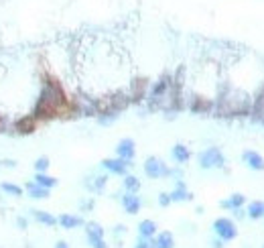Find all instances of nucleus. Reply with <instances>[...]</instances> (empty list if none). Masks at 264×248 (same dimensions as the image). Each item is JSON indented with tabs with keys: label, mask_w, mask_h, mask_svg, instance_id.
Returning a JSON list of instances; mask_svg holds the SVG:
<instances>
[{
	"label": "nucleus",
	"mask_w": 264,
	"mask_h": 248,
	"mask_svg": "<svg viewBox=\"0 0 264 248\" xmlns=\"http://www.w3.org/2000/svg\"><path fill=\"white\" fill-rule=\"evenodd\" d=\"M10 130V122H8V116L4 112H0V134L2 132H8Z\"/></svg>",
	"instance_id": "bb28decb"
},
{
	"label": "nucleus",
	"mask_w": 264,
	"mask_h": 248,
	"mask_svg": "<svg viewBox=\"0 0 264 248\" xmlns=\"http://www.w3.org/2000/svg\"><path fill=\"white\" fill-rule=\"evenodd\" d=\"M171 157H173V161H175L177 165H185V163H189V159H191V151H189L187 145L177 143V145L171 149Z\"/></svg>",
	"instance_id": "ddd939ff"
},
{
	"label": "nucleus",
	"mask_w": 264,
	"mask_h": 248,
	"mask_svg": "<svg viewBox=\"0 0 264 248\" xmlns=\"http://www.w3.org/2000/svg\"><path fill=\"white\" fill-rule=\"evenodd\" d=\"M150 246L152 248H173L175 246V238L171 232H161L156 234V238H150Z\"/></svg>",
	"instance_id": "f3484780"
},
{
	"label": "nucleus",
	"mask_w": 264,
	"mask_h": 248,
	"mask_svg": "<svg viewBox=\"0 0 264 248\" xmlns=\"http://www.w3.org/2000/svg\"><path fill=\"white\" fill-rule=\"evenodd\" d=\"M262 248H264V246H262Z\"/></svg>",
	"instance_id": "2f4dec72"
},
{
	"label": "nucleus",
	"mask_w": 264,
	"mask_h": 248,
	"mask_svg": "<svg viewBox=\"0 0 264 248\" xmlns=\"http://www.w3.org/2000/svg\"><path fill=\"white\" fill-rule=\"evenodd\" d=\"M120 204H122L124 212H126V214H130V216L138 214V212H140V208H142V200H140L136 194H128V191L120 198Z\"/></svg>",
	"instance_id": "f8f14e48"
},
{
	"label": "nucleus",
	"mask_w": 264,
	"mask_h": 248,
	"mask_svg": "<svg viewBox=\"0 0 264 248\" xmlns=\"http://www.w3.org/2000/svg\"><path fill=\"white\" fill-rule=\"evenodd\" d=\"M242 163L252 171H264V157L258 151H244L242 153Z\"/></svg>",
	"instance_id": "9d476101"
},
{
	"label": "nucleus",
	"mask_w": 264,
	"mask_h": 248,
	"mask_svg": "<svg viewBox=\"0 0 264 248\" xmlns=\"http://www.w3.org/2000/svg\"><path fill=\"white\" fill-rule=\"evenodd\" d=\"M130 165H132L130 161H124V159H120V157H114V159H104V161H102V167H104L108 173H112V175H120V177L128 175Z\"/></svg>",
	"instance_id": "6e6552de"
},
{
	"label": "nucleus",
	"mask_w": 264,
	"mask_h": 248,
	"mask_svg": "<svg viewBox=\"0 0 264 248\" xmlns=\"http://www.w3.org/2000/svg\"><path fill=\"white\" fill-rule=\"evenodd\" d=\"M57 222H59V226L63 230H75V228H82L84 226V220L80 216H75V214H61L57 218Z\"/></svg>",
	"instance_id": "4468645a"
},
{
	"label": "nucleus",
	"mask_w": 264,
	"mask_h": 248,
	"mask_svg": "<svg viewBox=\"0 0 264 248\" xmlns=\"http://www.w3.org/2000/svg\"><path fill=\"white\" fill-rule=\"evenodd\" d=\"M169 194H171L173 204H183V202H191V200H193V194L187 189V185H185V181H183V179H177L175 189H173V191H169Z\"/></svg>",
	"instance_id": "9b49d317"
},
{
	"label": "nucleus",
	"mask_w": 264,
	"mask_h": 248,
	"mask_svg": "<svg viewBox=\"0 0 264 248\" xmlns=\"http://www.w3.org/2000/svg\"><path fill=\"white\" fill-rule=\"evenodd\" d=\"M92 208H94V200H88L82 204V210H92Z\"/></svg>",
	"instance_id": "c756f323"
},
{
	"label": "nucleus",
	"mask_w": 264,
	"mask_h": 248,
	"mask_svg": "<svg viewBox=\"0 0 264 248\" xmlns=\"http://www.w3.org/2000/svg\"><path fill=\"white\" fill-rule=\"evenodd\" d=\"M156 200H159V206H161V208H167V206H171V204H173L171 194H167V191H161Z\"/></svg>",
	"instance_id": "a878e982"
},
{
	"label": "nucleus",
	"mask_w": 264,
	"mask_h": 248,
	"mask_svg": "<svg viewBox=\"0 0 264 248\" xmlns=\"http://www.w3.org/2000/svg\"><path fill=\"white\" fill-rule=\"evenodd\" d=\"M35 183H39L41 187H47V189H51V187H55L59 181H57L55 177L47 175V173H37V175H35Z\"/></svg>",
	"instance_id": "b1692460"
},
{
	"label": "nucleus",
	"mask_w": 264,
	"mask_h": 248,
	"mask_svg": "<svg viewBox=\"0 0 264 248\" xmlns=\"http://www.w3.org/2000/svg\"><path fill=\"white\" fill-rule=\"evenodd\" d=\"M122 185H124V191H128V194H138L140 191V179L136 175H130V173L124 175Z\"/></svg>",
	"instance_id": "4be33fe9"
},
{
	"label": "nucleus",
	"mask_w": 264,
	"mask_h": 248,
	"mask_svg": "<svg viewBox=\"0 0 264 248\" xmlns=\"http://www.w3.org/2000/svg\"><path fill=\"white\" fill-rule=\"evenodd\" d=\"M86 234H88V242L92 248H108L106 240H104V228L98 222H88Z\"/></svg>",
	"instance_id": "0eeeda50"
},
{
	"label": "nucleus",
	"mask_w": 264,
	"mask_h": 248,
	"mask_svg": "<svg viewBox=\"0 0 264 248\" xmlns=\"http://www.w3.org/2000/svg\"><path fill=\"white\" fill-rule=\"evenodd\" d=\"M142 169H144V175L148 179H165V177L171 175V167L163 159H159V157H148L144 161Z\"/></svg>",
	"instance_id": "f03ea898"
},
{
	"label": "nucleus",
	"mask_w": 264,
	"mask_h": 248,
	"mask_svg": "<svg viewBox=\"0 0 264 248\" xmlns=\"http://www.w3.org/2000/svg\"><path fill=\"white\" fill-rule=\"evenodd\" d=\"M214 232L224 242H230V240H234L238 236V228H236V224L230 218H218L214 222Z\"/></svg>",
	"instance_id": "39448f33"
},
{
	"label": "nucleus",
	"mask_w": 264,
	"mask_h": 248,
	"mask_svg": "<svg viewBox=\"0 0 264 248\" xmlns=\"http://www.w3.org/2000/svg\"><path fill=\"white\" fill-rule=\"evenodd\" d=\"M244 204H246V198H244L242 194H232L228 200H222V202H220V208H222V210H230V212H234V210L242 208Z\"/></svg>",
	"instance_id": "2eb2a0df"
},
{
	"label": "nucleus",
	"mask_w": 264,
	"mask_h": 248,
	"mask_svg": "<svg viewBox=\"0 0 264 248\" xmlns=\"http://www.w3.org/2000/svg\"><path fill=\"white\" fill-rule=\"evenodd\" d=\"M134 248H152V246H150V240H148V238H140V240L134 244Z\"/></svg>",
	"instance_id": "cd10ccee"
},
{
	"label": "nucleus",
	"mask_w": 264,
	"mask_h": 248,
	"mask_svg": "<svg viewBox=\"0 0 264 248\" xmlns=\"http://www.w3.org/2000/svg\"><path fill=\"white\" fill-rule=\"evenodd\" d=\"M246 216L250 220H260L264 218V202H250L246 208Z\"/></svg>",
	"instance_id": "aec40b11"
},
{
	"label": "nucleus",
	"mask_w": 264,
	"mask_h": 248,
	"mask_svg": "<svg viewBox=\"0 0 264 248\" xmlns=\"http://www.w3.org/2000/svg\"><path fill=\"white\" fill-rule=\"evenodd\" d=\"M148 90H150L148 77H134L130 81V90H128L132 104H142L148 98Z\"/></svg>",
	"instance_id": "423d86ee"
},
{
	"label": "nucleus",
	"mask_w": 264,
	"mask_h": 248,
	"mask_svg": "<svg viewBox=\"0 0 264 248\" xmlns=\"http://www.w3.org/2000/svg\"><path fill=\"white\" fill-rule=\"evenodd\" d=\"M53 248H69V244H67L65 240H59V242H57V244H55Z\"/></svg>",
	"instance_id": "7c9ffc66"
},
{
	"label": "nucleus",
	"mask_w": 264,
	"mask_h": 248,
	"mask_svg": "<svg viewBox=\"0 0 264 248\" xmlns=\"http://www.w3.org/2000/svg\"><path fill=\"white\" fill-rule=\"evenodd\" d=\"M116 157L124 159V161H134L136 157V143L132 139H122L118 145H116Z\"/></svg>",
	"instance_id": "1a4fd4ad"
},
{
	"label": "nucleus",
	"mask_w": 264,
	"mask_h": 248,
	"mask_svg": "<svg viewBox=\"0 0 264 248\" xmlns=\"http://www.w3.org/2000/svg\"><path fill=\"white\" fill-rule=\"evenodd\" d=\"M39 120L33 116V114H22V116H18L12 124H10V130L8 132H12V134H18V136H27V134H33L37 128H39Z\"/></svg>",
	"instance_id": "7ed1b4c3"
},
{
	"label": "nucleus",
	"mask_w": 264,
	"mask_h": 248,
	"mask_svg": "<svg viewBox=\"0 0 264 248\" xmlns=\"http://www.w3.org/2000/svg\"><path fill=\"white\" fill-rule=\"evenodd\" d=\"M31 216H33L39 224H43V226H47V228H53V226H57V224H59V222H57V218H55L53 214L45 212V210H31Z\"/></svg>",
	"instance_id": "dca6fc26"
},
{
	"label": "nucleus",
	"mask_w": 264,
	"mask_h": 248,
	"mask_svg": "<svg viewBox=\"0 0 264 248\" xmlns=\"http://www.w3.org/2000/svg\"><path fill=\"white\" fill-rule=\"evenodd\" d=\"M106 183H108V177H106V175H98V177H94L92 181H88L86 185H88V189H90V191H94V194H102V191H104V187H106Z\"/></svg>",
	"instance_id": "412c9836"
},
{
	"label": "nucleus",
	"mask_w": 264,
	"mask_h": 248,
	"mask_svg": "<svg viewBox=\"0 0 264 248\" xmlns=\"http://www.w3.org/2000/svg\"><path fill=\"white\" fill-rule=\"evenodd\" d=\"M27 194H29L33 200H47V198H49V189H47V187H41V185L35 183V181L27 183Z\"/></svg>",
	"instance_id": "6ab92c4d"
},
{
	"label": "nucleus",
	"mask_w": 264,
	"mask_h": 248,
	"mask_svg": "<svg viewBox=\"0 0 264 248\" xmlns=\"http://www.w3.org/2000/svg\"><path fill=\"white\" fill-rule=\"evenodd\" d=\"M0 191H4L6 196H12V198H20L22 196V187L16 185V183H10V181H2L0 183Z\"/></svg>",
	"instance_id": "5701e85b"
},
{
	"label": "nucleus",
	"mask_w": 264,
	"mask_h": 248,
	"mask_svg": "<svg viewBox=\"0 0 264 248\" xmlns=\"http://www.w3.org/2000/svg\"><path fill=\"white\" fill-rule=\"evenodd\" d=\"M197 163L201 169H222L226 165V155L222 153L220 147H207L197 155Z\"/></svg>",
	"instance_id": "f257e3e1"
},
{
	"label": "nucleus",
	"mask_w": 264,
	"mask_h": 248,
	"mask_svg": "<svg viewBox=\"0 0 264 248\" xmlns=\"http://www.w3.org/2000/svg\"><path fill=\"white\" fill-rule=\"evenodd\" d=\"M154 234H156V222H152V220H142L140 224H138V236L140 238H154Z\"/></svg>",
	"instance_id": "a211bd4d"
},
{
	"label": "nucleus",
	"mask_w": 264,
	"mask_h": 248,
	"mask_svg": "<svg viewBox=\"0 0 264 248\" xmlns=\"http://www.w3.org/2000/svg\"><path fill=\"white\" fill-rule=\"evenodd\" d=\"M16 226H18L20 230H24V228L29 226V222H27V218H16Z\"/></svg>",
	"instance_id": "c85d7f7f"
},
{
	"label": "nucleus",
	"mask_w": 264,
	"mask_h": 248,
	"mask_svg": "<svg viewBox=\"0 0 264 248\" xmlns=\"http://www.w3.org/2000/svg\"><path fill=\"white\" fill-rule=\"evenodd\" d=\"M187 108L193 114H212L214 108H216V100H212L207 96H201V94H193L187 102Z\"/></svg>",
	"instance_id": "20e7f679"
},
{
	"label": "nucleus",
	"mask_w": 264,
	"mask_h": 248,
	"mask_svg": "<svg viewBox=\"0 0 264 248\" xmlns=\"http://www.w3.org/2000/svg\"><path fill=\"white\" fill-rule=\"evenodd\" d=\"M33 167H35V171H37V173H47V169L51 167V163H49V159H47V157H39V159L35 161V165H33Z\"/></svg>",
	"instance_id": "393cba45"
}]
</instances>
